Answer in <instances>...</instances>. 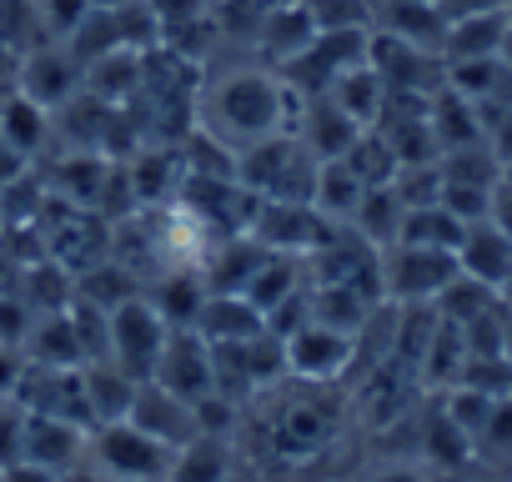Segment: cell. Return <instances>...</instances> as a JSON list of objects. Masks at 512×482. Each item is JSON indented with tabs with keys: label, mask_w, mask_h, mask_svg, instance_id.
Wrapping results in <instances>:
<instances>
[{
	"label": "cell",
	"mask_w": 512,
	"mask_h": 482,
	"mask_svg": "<svg viewBox=\"0 0 512 482\" xmlns=\"http://www.w3.org/2000/svg\"><path fill=\"white\" fill-rule=\"evenodd\" d=\"M151 382L166 387V392H176V397H186V402L211 397V387H216L211 342H206L196 327H171V337H166V347H161V362H156Z\"/></svg>",
	"instance_id": "cell-5"
},
{
	"label": "cell",
	"mask_w": 512,
	"mask_h": 482,
	"mask_svg": "<svg viewBox=\"0 0 512 482\" xmlns=\"http://www.w3.org/2000/svg\"><path fill=\"white\" fill-rule=\"evenodd\" d=\"M457 267H462V277L502 292L512 277V236H502L492 221H472L462 247H457Z\"/></svg>",
	"instance_id": "cell-10"
},
{
	"label": "cell",
	"mask_w": 512,
	"mask_h": 482,
	"mask_svg": "<svg viewBox=\"0 0 512 482\" xmlns=\"http://www.w3.org/2000/svg\"><path fill=\"white\" fill-rule=\"evenodd\" d=\"M502 362L512 367V312L502 307Z\"/></svg>",
	"instance_id": "cell-19"
},
{
	"label": "cell",
	"mask_w": 512,
	"mask_h": 482,
	"mask_svg": "<svg viewBox=\"0 0 512 482\" xmlns=\"http://www.w3.org/2000/svg\"><path fill=\"white\" fill-rule=\"evenodd\" d=\"M0 141L16 146L21 156H31V151L46 141V111H41L31 96L11 91V101L0 106Z\"/></svg>",
	"instance_id": "cell-14"
},
{
	"label": "cell",
	"mask_w": 512,
	"mask_h": 482,
	"mask_svg": "<svg viewBox=\"0 0 512 482\" xmlns=\"http://www.w3.org/2000/svg\"><path fill=\"white\" fill-rule=\"evenodd\" d=\"M171 337V322L146 302V297H126L121 307L106 312V342H111V362L121 372H131L136 382H151L161 347Z\"/></svg>",
	"instance_id": "cell-3"
},
{
	"label": "cell",
	"mask_w": 512,
	"mask_h": 482,
	"mask_svg": "<svg viewBox=\"0 0 512 482\" xmlns=\"http://www.w3.org/2000/svg\"><path fill=\"white\" fill-rule=\"evenodd\" d=\"M512 36V16L507 11H472V16H452L442 51L447 61H477V56H502V41Z\"/></svg>",
	"instance_id": "cell-11"
},
{
	"label": "cell",
	"mask_w": 512,
	"mask_h": 482,
	"mask_svg": "<svg viewBox=\"0 0 512 482\" xmlns=\"http://www.w3.org/2000/svg\"><path fill=\"white\" fill-rule=\"evenodd\" d=\"M352 347H357L352 332L307 322V327H297L292 342H287V367H292L297 377H307V382H332V377H342V367L352 362Z\"/></svg>",
	"instance_id": "cell-8"
},
{
	"label": "cell",
	"mask_w": 512,
	"mask_h": 482,
	"mask_svg": "<svg viewBox=\"0 0 512 482\" xmlns=\"http://www.w3.org/2000/svg\"><path fill=\"white\" fill-rule=\"evenodd\" d=\"M462 277L457 252H437V247H407V241H392L382 252V282L392 297L402 302H437L452 282Z\"/></svg>",
	"instance_id": "cell-4"
},
{
	"label": "cell",
	"mask_w": 512,
	"mask_h": 482,
	"mask_svg": "<svg viewBox=\"0 0 512 482\" xmlns=\"http://www.w3.org/2000/svg\"><path fill=\"white\" fill-rule=\"evenodd\" d=\"M367 482H427V472L417 462H382L367 472Z\"/></svg>",
	"instance_id": "cell-18"
},
{
	"label": "cell",
	"mask_w": 512,
	"mask_h": 482,
	"mask_svg": "<svg viewBox=\"0 0 512 482\" xmlns=\"http://www.w3.org/2000/svg\"><path fill=\"white\" fill-rule=\"evenodd\" d=\"M327 96H332V101H337V106H342V111H347V116H352V121L367 131V126L382 116V106H387V81H382V76H377V71L362 61V66H352V71H347V76H342V81L327 91Z\"/></svg>",
	"instance_id": "cell-13"
},
{
	"label": "cell",
	"mask_w": 512,
	"mask_h": 482,
	"mask_svg": "<svg viewBox=\"0 0 512 482\" xmlns=\"http://www.w3.org/2000/svg\"><path fill=\"white\" fill-rule=\"evenodd\" d=\"M477 482H512V477H477Z\"/></svg>",
	"instance_id": "cell-21"
},
{
	"label": "cell",
	"mask_w": 512,
	"mask_h": 482,
	"mask_svg": "<svg viewBox=\"0 0 512 482\" xmlns=\"http://www.w3.org/2000/svg\"><path fill=\"white\" fill-rule=\"evenodd\" d=\"M86 11H91V0H36V21L51 36H81Z\"/></svg>",
	"instance_id": "cell-16"
},
{
	"label": "cell",
	"mask_w": 512,
	"mask_h": 482,
	"mask_svg": "<svg viewBox=\"0 0 512 482\" xmlns=\"http://www.w3.org/2000/svg\"><path fill=\"white\" fill-rule=\"evenodd\" d=\"M126 422H136L146 437L166 442L171 452H181L191 437H201L196 402H186V397H176V392H166V387H156V382H141V387H136Z\"/></svg>",
	"instance_id": "cell-6"
},
{
	"label": "cell",
	"mask_w": 512,
	"mask_h": 482,
	"mask_svg": "<svg viewBox=\"0 0 512 482\" xmlns=\"http://www.w3.org/2000/svg\"><path fill=\"white\" fill-rule=\"evenodd\" d=\"M497 302H502V307H507V312H512V277H507V287H502V292H497Z\"/></svg>",
	"instance_id": "cell-20"
},
{
	"label": "cell",
	"mask_w": 512,
	"mask_h": 482,
	"mask_svg": "<svg viewBox=\"0 0 512 482\" xmlns=\"http://www.w3.org/2000/svg\"><path fill=\"white\" fill-rule=\"evenodd\" d=\"M86 457L111 477V482H166V472H171V447L166 442H156V437H146L136 422H101V427H91V447H86Z\"/></svg>",
	"instance_id": "cell-2"
},
{
	"label": "cell",
	"mask_w": 512,
	"mask_h": 482,
	"mask_svg": "<svg viewBox=\"0 0 512 482\" xmlns=\"http://www.w3.org/2000/svg\"><path fill=\"white\" fill-rule=\"evenodd\" d=\"M287 106H292V86L287 81H277L267 71H236V76L211 86V96H206V131L241 156L246 146H256V141H267V136L282 131Z\"/></svg>",
	"instance_id": "cell-1"
},
{
	"label": "cell",
	"mask_w": 512,
	"mask_h": 482,
	"mask_svg": "<svg viewBox=\"0 0 512 482\" xmlns=\"http://www.w3.org/2000/svg\"><path fill=\"white\" fill-rule=\"evenodd\" d=\"M91 447V427L71 422V417H51V412H31L26 417V457L31 467L61 477L66 467H76Z\"/></svg>",
	"instance_id": "cell-7"
},
{
	"label": "cell",
	"mask_w": 512,
	"mask_h": 482,
	"mask_svg": "<svg viewBox=\"0 0 512 482\" xmlns=\"http://www.w3.org/2000/svg\"><path fill=\"white\" fill-rule=\"evenodd\" d=\"M487 221H492L502 236H512V181H497V186H492V211H487Z\"/></svg>",
	"instance_id": "cell-17"
},
{
	"label": "cell",
	"mask_w": 512,
	"mask_h": 482,
	"mask_svg": "<svg viewBox=\"0 0 512 482\" xmlns=\"http://www.w3.org/2000/svg\"><path fill=\"white\" fill-rule=\"evenodd\" d=\"M226 477H231V447L226 437H211V432L191 437L171 457V472H166V482H226Z\"/></svg>",
	"instance_id": "cell-12"
},
{
	"label": "cell",
	"mask_w": 512,
	"mask_h": 482,
	"mask_svg": "<svg viewBox=\"0 0 512 482\" xmlns=\"http://www.w3.org/2000/svg\"><path fill=\"white\" fill-rule=\"evenodd\" d=\"M477 452H487L497 462H512V397H497L492 402V417L477 432Z\"/></svg>",
	"instance_id": "cell-15"
},
{
	"label": "cell",
	"mask_w": 512,
	"mask_h": 482,
	"mask_svg": "<svg viewBox=\"0 0 512 482\" xmlns=\"http://www.w3.org/2000/svg\"><path fill=\"white\" fill-rule=\"evenodd\" d=\"M16 91L31 96L41 111H51V106H61V101H71V96L81 91V66H76V56L61 51V46L36 51V56H26V66L16 71Z\"/></svg>",
	"instance_id": "cell-9"
}]
</instances>
